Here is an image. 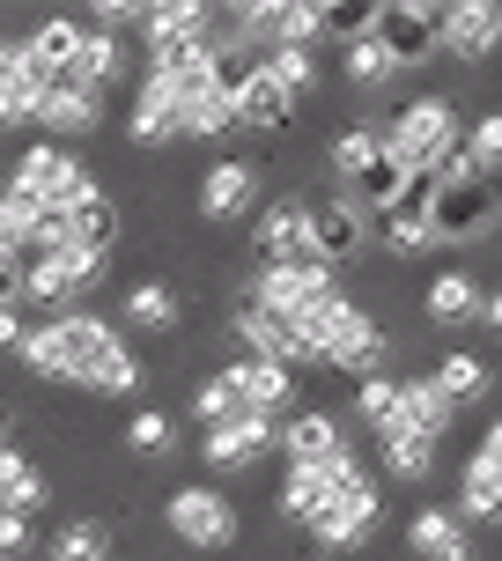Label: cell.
Returning <instances> with one entry per match:
<instances>
[{
  "mask_svg": "<svg viewBox=\"0 0 502 561\" xmlns=\"http://www.w3.org/2000/svg\"><path fill=\"white\" fill-rule=\"evenodd\" d=\"M30 385H67L89 399H134L148 385V363L126 347V325L104 310H59V318H30V340L15 347Z\"/></svg>",
  "mask_w": 502,
  "mask_h": 561,
  "instance_id": "cell-1",
  "label": "cell"
},
{
  "mask_svg": "<svg viewBox=\"0 0 502 561\" xmlns=\"http://www.w3.org/2000/svg\"><path fill=\"white\" fill-rule=\"evenodd\" d=\"M8 193L30 199L37 215H75L82 199L104 193V178H96L75 148H59V140H30L23 156L8 163Z\"/></svg>",
  "mask_w": 502,
  "mask_h": 561,
  "instance_id": "cell-2",
  "label": "cell"
},
{
  "mask_svg": "<svg viewBox=\"0 0 502 561\" xmlns=\"http://www.w3.org/2000/svg\"><path fill=\"white\" fill-rule=\"evenodd\" d=\"M163 533L185 547V554H229L244 539V510L223 480H178L163 495Z\"/></svg>",
  "mask_w": 502,
  "mask_h": 561,
  "instance_id": "cell-3",
  "label": "cell"
},
{
  "mask_svg": "<svg viewBox=\"0 0 502 561\" xmlns=\"http://www.w3.org/2000/svg\"><path fill=\"white\" fill-rule=\"evenodd\" d=\"M385 148L414 170V178H429L450 148H466V112H458V96H444V89L407 96V104L385 118Z\"/></svg>",
  "mask_w": 502,
  "mask_h": 561,
  "instance_id": "cell-4",
  "label": "cell"
},
{
  "mask_svg": "<svg viewBox=\"0 0 502 561\" xmlns=\"http://www.w3.org/2000/svg\"><path fill=\"white\" fill-rule=\"evenodd\" d=\"M104 280H112V252H82V244H67V252L30 259V266H23V310L37 304L45 318L82 310V296H89V288H104Z\"/></svg>",
  "mask_w": 502,
  "mask_h": 561,
  "instance_id": "cell-5",
  "label": "cell"
},
{
  "mask_svg": "<svg viewBox=\"0 0 502 561\" xmlns=\"http://www.w3.org/2000/svg\"><path fill=\"white\" fill-rule=\"evenodd\" d=\"M281 466L340 473V466H363V450H355V428H347L333 407H296V414L281 421Z\"/></svg>",
  "mask_w": 502,
  "mask_h": 561,
  "instance_id": "cell-6",
  "label": "cell"
},
{
  "mask_svg": "<svg viewBox=\"0 0 502 561\" xmlns=\"http://www.w3.org/2000/svg\"><path fill=\"white\" fill-rule=\"evenodd\" d=\"M229 333H237V347H244V355H259V363H281V369H326V363H318V347L296 333V318H281V310L251 304L244 288H237V304H229Z\"/></svg>",
  "mask_w": 502,
  "mask_h": 561,
  "instance_id": "cell-7",
  "label": "cell"
},
{
  "mask_svg": "<svg viewBox=\"0 0 502 561\" xmlns=\"http://www.w3.org/2000/svg\"><path fill=\"white\" fill-rule=\"evenodd\" d=\"M377 517H385V480L377 473H363V480H347L333 503H326V517L310 525L304 539H318V554H363L369 547V533H377Z\"/></svg>",
  "mask_w": 502,
  "mask_h": 561,
  "instance_id": "cell-8",
  "label": "cell"
},
{
  "mask_svg": "<svg viewBox=\"0 0 502 561\" xmlns=\"http://www.w3.org/2000/svg\"><path fill=\"white\" fill-rule=\"evenodd\" d=\"M369 244H377V229H369V215H363V199H355V193L310 199V259H318V266L347 274Z\"/></svg>",
  "mask_w": 502,
  "mask_h": 561,
  "instance_id": "cell-9",
  "label": "cell"
},
{
  "mask_svg": "<svg viewBox=\"0 0 502 561\" xmlns=\"http://www.w3.org/2000/svg\"><path fill=\"white\" fill-rule=\"evenodd\" d=\"M436 23H444L436 0H369V30L385 37V53L399 59V75H414V67H429V59L444 53V45H436Z\"/></svg>",
  "mask_w": 502,
  "mask_h": 561,
  "instance_id": "cell-10",
  "label": "cell"
},
{
  "mask_svg": "<svg viewBox=\"0 0 502 561\" xmlns=\"http://www.w3.org/2000/svg\"><path fill=\"white\" fill-rule=\"evenodd\" d=\"M333 288H347V280L333 274V266H318V259H288V266H251L244 296L251 304L281 310V318H304V310H318Z\"/></svg>",
  "mask_w": 502,
  "mask_h": 561,
  "instance_id": "cell-11",
  "label": "cell"
},
{
  "mask_svg": "<svg viewBox=\"0 0 502 561\" xmlns=\"http://www.w3.org/2000/svg\"><path fill=\"white\" fill-rule=\"evenodd\" d=\"M274 450H281V421H266V414L229 421V428H199V466H207V473H223V480L259 473Z\"/></svg>",
  "mask_w": 502,
  "mask_h": 561,
  "instance_id": "cell-12",
  "label": "cell"
},
{
  "mask_svg": "<svg viewBox=\"0 0 502 561\" xmlns=\"http://www.w3.org/2000/svg\"><path fill=\"white\" fill-rule=\"evenodd\" d=\"M229 104H237V134H251V140H281L288 126H296V112H304V104H296L259 59L229 75Z\"/></svg>",
  "mask_w": 502,
  "mask_h": 561,
  "instance_id": "cell-13",
  "label": "cell"
},
{
  "mask_svg": "<svg viewBox=\"0 0 502 561\" xmlns=\"http://www.w3.org/2000/svg\"><path fill=\"white\" fill-rule=\"evenodd\" d=\"M59 89V75L30 53V37L8 45V67H0V134H30L37 126V104Z\"/></svg>",
  "mask_w": 502,
  "mask_h": 561,
  "instance_id": "cell-14",
  "label": "cell"
},
{
  "mask_svg": "<svg viewBox=\"0 0 502 561\" xmlns=\"http://www.w3.org/2000/svg\"><path fill=\"white\" fill-rule=\"evenodd\" d=\"M259 207V163L251 156H215V163L193 178V215L199 222H237Z\"/></svg>",
  "mask_w": 502,
  "mask_h": 561,
  "instance_id": "cell-15",
  "label": "cell"
},
{
  "mask_svg": "<svg viewBox=\"0 0 502 561\" xmlns=\"http://www.w3.org/2000/svg\"><path fill=\"white\" fill-rule=\"evenodd\" d=\"M436 45L458 67H488L502 53V0H450L444 23H436Z\"/></svg>",
  "mask_w": 502,
  "mask_h": 561,
  "instance_id": "cell-16",
  "label": "cell"
},
{
  "mask_svg": "<svg viewBox=\"0 0 502 561\" xmlns=\"http://www.w3.org/2000/svg\"><path fill=\"white\" fill-rule=\"evenodd\" d=\"M429 222H436V244H488L502 229V193L495 185H458V193L429 199Z\"/></svg>",
  "mask_w": 502,
  "mask_h": 561,
  "instance_id": "cell-17",
  "label": "cell"
},
{
  "mask_svg": "<svg viewBox=\"0 0 502 561\" xmlns=\"http://www.w3.org/2000/svg\"><path fill=\"white\" fill-rule=\"evenodd\" d=\"M251 259H259V266L310 259V199L281 193L274 207H259V215H251Z\"/></svg>",
  "mask_w": 502,
  "mask_h": 561,
  "instance_id": "cell-18",
  "label": "cell"
},
{
  "mask_svg": "<svg viewBox=\"0 0 502 561\" xmlns=\"http://www.w3.org/2000/svg\"><path fill=\"white\" fill-rule=\"evenodd\" d=\"M429 199H436V185H429V178H414V193L399 199L391 215H377V252H385V259H429V252H436Z\"/></svg>",
  "mask_w": 502,
  "mask_h": 561,
  "instance_id": "cell-19",
  "label": "cell"
},
{
  "mask_svg": "<svg viewBox=\"0 0 502 561\" xmlns=\"http://www.w3.org/2000/svg\"><path fill=\"white\" fill-rule=\"evenodd\" d=\"M369 466H340V473H318V466H281V517L296 525V533H310L318 517H326V503H333L347 480H363Z\"/></svg>",
  "mask_w": 502,
  "mask_h": 561,
  "instance_id": "cell-20",
  "label": "cell"
},
{
  "mask_svg": "<svg viewBox=\"0 0 502 561\" xmlns=\"http://www.w3.org/2000/svg\"><path fill=\"white\" fill-rule=\"evenodd\" d=\"M104 104H112V96H96V89H82V82H67V75H59V89L37 104V126H45V140L75 148V140H89L96 126H104Z\"/></svg>",
  "mask_w": 502,
  "mask_h": 561,
  "instance_id": "cell-21",
  "label": "cell"
},
{
  "mask_svg": "<svg viewBox=\"0 0 502 561\" xmlns=\"http://www.w3.org/2000/svg\"><path fill=\"white\" fill-rule=\"evenodd\" d=\"M223 377L251 399V414H266V421H288V414H296V369L259 363V355H229Z\"/></svg>",
  "mask_w": 502,
  "mask_h": 561,
  "instance_id": "cell-22",
  "label": "cell"
},
{
  "mask_svg": "<svg viewBox=\"0 0 502 561\" xmlns=\"http://www.w3.org/2000/svg\"><path fill=\"white\" fill-rule=\"evenodd\" d=\"M480 304H488V288H480L466 266H444V274H429V288H421V318H429L436 333L480 325Z\"/></svg>",
  "mask_w": 502,
  "mask_h": 561,
  "instance_id": "cell-23",
  "label": "cell"
},
{
  "mask_svg": "<svg viewBox=\"0 0 502 561\" xmlns=\"http://www.w3.org/2000/svg\"><path fill=\"white\" fill-rule=\"evenodd\" d=\"M407 554L414 561H474V533L458 525V510L450 503H421L414 510V525H407Z\"/></svg>",
  "mask_w": 502,
  "mask_h": 561,
  "instance_id": "cell-24",
  "label": "cell"
},
{
  "mask_svg": "<svg viewBox=\"0 0 502 561\" xmlns=\"http://www.w3.org/2000/svg\"><path fill=\"white\" fill-rule=\"evenodd\" d=\"M207 30H215V8H207V0H148V15H140V53L199 45Z\"/></svg>",
  "mask_w": 502,
  "mask_h": 561,
  "instance_id": "cell-25",
  "label": "cell"
},
{
  "mask_svg": "<svg viewBox=\"0 0 502 561\" xmlns=\"http://www.w3.org/2000/svg\"><path fill=\"white\" fill-rule=\"evenodd\" d=\"M450 421H458V407L444 399V385L436 377H399V414H391V428H407V436H429V444H444ZM385 428V436H391Z\"/></svg>",
  "mask_w": 502,
  "mask_h": 561,
  "instance_id": "cell-26",
  "label": "cell"
},
{
  "mask_svg": "<svg viewBox=\"0 0 502 561\" xmlns=\"http://www.w3.org/2000/svg\"><path fill=\"white\" fill-rule=\"evenodd\" d=\"M458 525L466 533H495L502 525V466H488V458H474L466 450V466H458Z\"/></svg>",
  "mask_w": 502,
  "mask_h": 561,
  "instance_id": "cell-27",
  "label": "cell"
},
{
  "mask_svg": "<svg viewBox=\"0 0 502 561\" xmlns=\"http://www.w3.org/2000/svg\"><path fill=\"white\" fill-rule=\"evenodd\" d=\"M118 325H126V333H178V325H185V296H178V288H170V280H134V288H126V296H118Z\"/></svg>",
  "mask_w": 502,
  "mask_h": 561,
  "instance_id": "cell-28",
  "label": "cell"
},
{
  "mask_svg": "<svg viewBox=\"0 0 502 561\" xmlns=\"http://www.w3.org/2000/svg\"><path fill=\"white\" fill-rule=\"evenodd\" d=\"M126 140H134V148H170V140H185V134H178V104H170V89L156 82V75H140V82H134Z\"/></svg>",
  "mask_w": 502,
  "mask_h": 561,
  "instance_id": "cell-29",
  "label": "cell"
},
{
  "mask_svg": "<svg viewBox=\"0 0 502 561\" xmlns=\"http://www.w3.org/2000/svg\"><path fill=\"white\" fill-rule=\"evenodd\" d=\"M340 82L355 89V96H377V89L399 82V59L385 53V37H377V30H355V37L340 45Z\"/></svg>",
  "mask_w": 502,
  "mask_h": 561,
  "instance_id": "cell-30",
  "label": "cell"
},
{
  "mask_svg": "<svg viewBox=\"0 0 502 561\" xmlns=\"http://www.w3.org/2000/svg\"><path fill=\"white\" fill-rule=\"evenodd\" d=\"M436 458H444V444H429V436H407V428L377 436V480H391V488H421L436 473Z\"/></svg>",
  "mask_w": 502,
  "mask_h": 561,
  "instance_id": "cell-31",
  "label": "cell"
},
{
  "mask_svg": "<svg viewBox=\"0 0 502 561\" xmlns=\"http://www.w3.org/2000/svg\"><path fill=\"white\" fill-rule=\"evenodd\" d=\"M333 37V0H274V53H318Z\"/></svg>",
  "mask_w": 502,
  "mask_h": 561,
  "instance_id": "cell-32",
  "label": "cell"
},
{
  "mask_svg": "<svg viewBox=\"0 0 502 561\" xmlns=\"http://www.w3.org/2000/svg\"><path fill=\"white\" fill-rule=\"evenodd\" d=\"M377 156H385V118H355L347 134L326 140V170L340 178V193H347V185H355V178H363Z\"/></svg>",
  "mask_w": 502,
  "mask_h": 561,
  "instance_id": "cell-33",
  "label": "cell"
},
{
  "mask_svg": "<svg viewBox=\"0 0 502 561\" xmlns=\"http://www.w3.org/2000/svg\"><path fill=\"white\" fill-rule=\"evenodd\" d=\"M429 377L444 385V399H450V407H480V399L495 392V369H488V355H474V347H444Z\"/></svg>",
  "mask_w": 502,
  "mask_h": 561,
  "instance_id": "cell-34",
  "label": "cell"
},
{
  "mask_svg": "<svg viewBox=\"0 0 502 561\" xmlns=\"http://www.w3.org/2000/svg\"><path fill=\"white\" fill-rule=\"evenodd\" d=\"M59 222H67V244H82V252H118V237H126V215H118L112 193L82 199V207L59 215Z\"/></svg>",
  "mask_w": 502,
  "mask_h": 561,
  "instance_id": "cell-35",
  "label": "cell"
},
{
  "mask_svg": "<svg viewBox=\"0 0 502 561\" xmlns=\"http://www.w3.org/2000/svg\"><path fill=\"white\" fill-rule=\"evenodd\" d=\"M67 82H82V89H96V96H112V89L126 82V37L89 30V45H82V59L67 67Z\"/></svg>",
  "mask_w": 502,
  "mask_h": 561,
  "instance_id": "cell-36",
  "label": "cell"
},
{
  "mask_svg": "<svg viewBox=\"0 0 502 561\" xmlns=\"http://www.w3.org/2000/svg\"><path fill=\"white\" fill-rule=\"evenodd\" d=\"M45 561H118L112 554V517H67L45 539Z\"/></svg>",
  "mask_w": 502,
  "mask_h": 561,
  "instance_id": "cell-37",
  "label": "cell"
},
{
  "mask_svg": "<svg viewBox=\"0 0 502 561\" xmlns=\"http://www.w3.org/2000/svg\"><path fill=\"white\" fill-rule=\"evenodd\" d=\"M82 45H89V15H45V23L30 30V53L45 59L53 75H67L82 59Z\"/></svg>",
  "mask_w": 502,
  "mask_h": 561,
  "instance_id": "cell-38",
  "label": "cell"
},
{
  "mask_svg": "<svg viewBox=\"0 0 502 561\" xmlns=\"http://www.w3.org/2000/svg\"><path fill=\"white\" fill-rule=\"evenodd\" d=\"M193 421H199V428H229V421H251V399L229 385L223 369H207V377H193Z\"/></svg>",
  "mask_w": 502,
  "mask_h": 561,
  "instance_id": "cell-39",
  "label": "cell"
},
{
  "mask_svg": "<svg viewBox=\"0 0 502 561\" xmlns=\"http://www.w3.org/2000/svg\"><path fill=\"white\" fill-rule=\"evenodd\" d=\"M118 444L134 450V458H170L178 450V414L170 407H134L126 428H118Z\"/></svg>",
  "mask_w": 502,
  "mask_h": 561,
  "instance_id": "cell-40",
  "label": "cell"
},
{
  "mask_svg": "<svg viewBox=\"0 0 502 561\" xmlns=\"http://www.w3.org/2000/svg\"><path fill=\"white\" fill-rule=\"evenodd\" d=\"M259 67H266V75H274L296 104H310V96L326 89V59H318V53H288V45H281V53H266Z\"/></svg>",
  "mask_w": 502,
  "mask_h": 561,
  "instance_id": "cell-41",
  "label": "cell"
},
{
  "mask_svg": "<svg viewBox=\"0 0 502 561\" xmlns=\"http://www.w3.org/2000/svg\"><path fill=\"white\" fill-rule=\"evenodd\" d=\"M391 414H399V369H377V377L355 385V421L369 428V444L391 428Z\"/></svg>",
  "mask_w": 502,
  "mask_h": 561,
  "instance_id": "cell-42",
  "label": "cell"
},
{
  "mask_svg": "<svg viewBox=\"0 0 502 561\" xmlns=\"http://www.w3.org/2000/svg\"><path fill=\"white\" fill-rule=\"evenodd\" d=\"M466 156L480 163L488 185L502 178V104H495V112H480V118H466Z\"/></svg>",
  "mask_w": 502,
  "mask_h": 561,
  "instance_id": "cell-43",
  "label": "cell"
},
{
  "mask_svg": "<svg viewBox=\"0 0 502 561\" xmlns=\"http://www.w3.org/2000/svg\"><path fill=\"white\" fill-rule=\"evenodd\" d=\"M140 15H148V0H96V8H89V30L126 37V30H140Z\"/></svg>",
  "mask_w": 502,
  "mask_h": 561,
  "instance_id": "cell-44",
  "label": "cell"
},
{
  "mask_svg": "<svg viewBox=\"0 0 502 561\" xmlns=\"http://www.w3.org/2000/svg\"><path fill=\"white\" fill-rule=\"evenodd\" d=\"M45 503H53V473H45V466H30V473L8 488V503H0V510H23V517H37Z\"/></svg>",
  "mask_w": 502,
  "mask_h": 561,
  "instance_id": "cell-45",
  "label": "cell"
},
{
  "mask_svg": "<svg viewBox=\"0 0 502 561\" xmlns=\"http://www.w3.org/2000/svg\"><path fill=\"white\" fill-rule=\"evenodd\" d=\"M37 539H30V517L23 510H0V561H15V554H30Z\"/></svg>",
  "mask_w": 502,
  "mask_h": 561,
  "instance_id": "cell-46",
  "label": "cell"
},
{
  "mask_svg": "<svg viewBox=\"0 0 502 561\" xmlns=\"http://www.w3.org/2000/svg\"><path fill=\"white\" fill-rule=\"evenodd\" d=\"M30 340V310L23 304H0V355H15Z\"/></svg>",
  "mask_w": 502,
  "mask_h": 561,
  "instance_id": "cell-47",
  "label": "cell"
},
{
  "mask_svg": "<svg viewBox=\"0 0 502 561\" xmlns=\"http://www.w3.org/2000/svg\"><path fill=\"white\" fill-rule=\"evenodd\" d=\"M30 466H37V458H23L15 444H0V503H8V488H15V480H23Z\"/></svg>",
  "mask_w": 502,
  "mask_h": 561,
  "instance_id": "cell-48",
  "label": "cell"
},
{
  "mask_svg": "<svg viewBox=\"0 0 502 561\" xmlns=\"http://www.w3.org/2000/svg\"><path fill=\"white\" fill-rule=\"evenodd\" d=\"M474 458H488V466H502V414L480 428V444H474Z\"/></svg>",
  "mask_w": 502,
  "mask_h": 561,
  "instance_id": "cell-49",
  "label": "cell"
},
{
  "mask_svg": "<svg viewBox=\"0 0 502 561\" xmlns=\"http://www.w3.org/2000/svg\"><path fill=\"white\" fill-rule=\"evenodd\" d=\"M480 325H488V333H502V280L488 288V304H480Z\"/></svg>",
  "mask_w": 502,
  "mask_h": 561,
  "instance_id": "cell-50",
  "label": "cell"
},
{
  "mask_svg": "<svg viewBox=\"0 0 502 561\" xmlns=\"http://www.w3.org/2000/svg\"><path fill=\"white\" fill-rule=\"evenodd\" d=\"M8 45H15V37H0V67H8Z\"/></svg>",
  "mask_w": 502,
  "mask_h": 561,
  "instance_id": "cell-51",
  "label": "cell"
},
{
  "mask_svg": "<svg viewBox=\"0 0 502 561\" xmlns=\"http://www.w3.org/2000/svg\"><path fill=\"white\" fill-rule=\"evenodd\" d=\"M0 428H8V399H0Z\"/></svg>",
  "mask_w": 502,
  "mask_h": 561,
  "instance_id": "cell-52",
  "label": "cell"
},
{
  "mask_svg": "<svg viewBox=\"0 0 502 561\" xmlns=\"http://www.w3.org/2000/svg\"><path fill=\"white\" fill-rule=\"evenodd\" d=\"M304 561H333V554H304Z\"/></svg>",
  "mask_w": 502,
  "mask_h": 561,
  "instance_id": "cell-53",
  "label": "cell"
},
{
  "mask_svg": "<svg viewBox=\"0 0 502 561\" xmlns=\"http://www.w3.org/2000/svg\"><path fill=\"white\" fill-rule=\"evenodd\" d=\"M0 185H8V178H0Z\"/></svg>",
  "mask_w": 502,
  "mask_h": 561,
  "instance_id": "cell-54",
  "label": "cell"
}]
</instances>
